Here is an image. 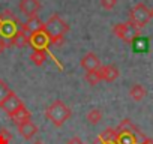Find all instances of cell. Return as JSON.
<instances>
[{
	"label": "cell",
	"mask_w": 153,
	"mask_h": 144,
	"mask_svg": "<svg viewBox=\"0 0 153 144\" xmlns=\"http://www.w3.org/2000/svg\"><path fill=\"white\" fill-rule=\"evenodd\" d=\"M116 137H117V131L114 128H107L98 138L101 141H116Z\"/></svg>",
	"instance_id": "19"
},
{
	"label": "cell",
	"mask_w": 153,
	"mask_h": 144,
	"mask_svg": "<svg viewBox=\"0 0 153 144\" xmlns=\"http://www.w3.org/2000/svg\"><path fill=\"white\" fill-rule=\"evenodd\" d=\"M21 105H23V101H21L14 92H11V95L3 101V104L0 105V108H2L8 116H11V114H14Z\"/></svg>",
	"instance_id": "9"
},
{
	"label": "cell",
	"mask_w": 153,
	"mask_h": 144,
	"mask_svg": "<svg viewBox=\"0 0 153 144\" xmlns=\"http://www.w3.org/2000/svg\"><path fill=\"white\" fill-rule=\"evenodd\" d=\"M44 26L53 45H62L65 42V35L69 32V24L59 14H53L48 21L44 23Z\"/></svg>",
	"instance_id": "1"
},
{
	"label": "cell",
	"mask_w": 153,
	"mask_h": 144,
	"mask_svg": "<svg viewBox=\"0 0 153 144\" xmlns=\"http://www.w3.org/2000/svg\"><path fill=\"white\" fill-rule=\"evenodd\" d=\"M11 89H9V86L6 84V81H3V80H0V105L3 104V101L11 95Z\"/></svg>",
	"instance_id": "20"
},
{
	"label": "cell",
	"mask_w": 153,
	"mask_h": 144,
	"mask_svg": "<svg viewBox=\"0 0 153 144\" xmlns=\"http://www.w3.org/2000/svg\"><path fill=\"white\" fill-rule=\"evenodd\" d=\"M99 75H101V80L102 81H107V83H113L119 78L120 75V71L116 65H102L99 68Z\"/></svg>",
	"instance_id": "8"
},
{
	"label": "cell",
	"mask_w": 153,
	"mask_h": 144,
	"mask_svg": "<svg viewBox=\"0 0 153 144\" xmlns=\"http://www.w3.org/2000/svg\"><path fill=\"white\" fill-rule=\"evenodd\" d=\"M48 53H50L48 50H33L32 54H30L32 63L36 65V66H42L45 63V60H47V54Z\"/></svg>",
	"instance_id": "16"
},
{
	"label": "cell",
	"mask_w": 153,
	"mask_h": 144,
	"mask_svg": "<svg viewBox=\"0 0 153 144\" xmlns=\"http://www.w3.org/2000/svg\"><path fill=\"white\" fill-rule=\"evenodd\" d=\"M140 144H153V140H150V138H147V137H146L144 140H141V141H140Z\"/></svg>",
	"instance_id": "26"
},
{
	"label": "cell",
	"mask_w": 153,
	"mask_h": 144,
	"mask_svg": "<svg viewBox=\"0 0 153 144\" xmlns=\"http://www.w3.org/2000/svg\"><path fill=\"white\" fill-rule=\"evenodd\" d=\"M18 132H20V135L24 138V140H32L36 134H38V126L32 122V120H27V122H24V123H20L18 126Z\"/></svg>",
	"instance_id": "11"
},
{
	"label": "cell",
	"mask_w": 153,
	"mask_h": 144,
	"mask_svg": "<svg viewBox=\"0 0 153 144\" xmlns=\"http://www.w3.org/2000/svg\"><path fill=\"white\" fill-rule=\"evenodd\" d=\"M150 20H152V12L144 3H137L129 11V21L140 29H143L146 24H149Z\"/></svg>",
	"instance_id": "5"
},
{
	"label": "cell",
	"mask_w": 153,
	"mask_h": 144,
	"mask_svg": "<svg viewBox=\"0 0 153 144\" xmlns=\"http://www.w3.org/2000/svg\"><path fill=\"white\" fill-rule=\"evenodd\" d=\"M11 47H17V48H24L26 45H29V33H26L23 29H20L8 42Z\"/></svg>",
	"instance_id": "12"
},
{
	"label": "cell",
	"mask_w": 153,
	"mask_h": 144,
	"mask_svg": "<svg viewBox=\"0 0 153 144\" xmlns=\"http://www.w3.org/2000/svg\"><path fill=\"white\" fill-rule=\"evenodd\" d=\"M66 144H84V143H83V140L80 137H72V138H69L66 141Z\"/></svg>",
	"instance_id": "24"
},
{
	"label": "cell",
	"mask_w": 153,
	"mask_h": 144,
	"mask_svg": "<svg viewBox=\"0 0 153 144\" xmlns=\"http://www.w3.org/2000/svg\"><path fill=\"white\" fill-rule=\"evenodd\" d=\"M23 23L9 11L5 9L3 12H0V36L3 39H11L20 29H21Z\"/></svg>",
	"instance_id": "3"
},
{
	"label": "cell",
	"mask_w": 153,
	"mask_h": 144,
	"mask_svg": "<svg viewBox=\"0 0 153 144\" xmlns=\"http://www.w3.org/2000/svg\"><path fill=\"white\" fill-rule=\"evenodd\" d=\"M8 41L6 39H3L2 36H0V54H3L5 51H6V48H8Z\"/></svg>",
	"instance_id": "23"
},
{
	"label": "cell",
	"mask_w": 153,
	"mask_h": 144,
	"mask_svg": "<svg viewBox=\"0 0 153 144\" xmlns=\"http://www.w3.org/2000/svg\"><path fill=\"white\" fill-rule=\"evenodd\" d=\"M80 65H81V68H83L86 72H89V71H98V69L102 66L99 57H98L95 53H87V54H84L83 59H81V62H80Z\"/></svg>",
	"instance_id": "10"
},
{
	"label": "cell",
	"mask_w": 153,
	"mask_h": 144,
	"mask_svg": "<svg viewBox=\"0 0 153 144\" xmlns=\"http://www.w3.org/2000/svg\"><path fill=\"white\" fill-rule=\"evenodd\" d=\"M146 95H147V90H146L144 86H141V84H134V86L129 89V96H131L135 102L143 101V99L146 98Z\"/></svg>",
	"instance_id": "15"
},
{
	"label": "cell",
	"mask_w": 153,
	"mask_h": 144,
	"mask_svg": "<svg viewBox=\"0 0 153 144\" xmlns=\"http://www.w3.org/2000/svg\"><path fill=\"white\" fill-rule=\"evenodd\" d=\"M84 80H86L90 86L99 84V83L102 81V80H101V75H99V69H98V71H89V72H86Z\"/></svg>",
	"instance_id": "18"
},
{
	"label": "cell",
	"mask_w": 153,
	"mask_h": 144,
	"mask_svg": "<svg viewBox=\"0 0 153 144\" xmlns=\"http://www.w3.org/2000/svg\"><path fill=\"white\" fill-rule=\"evenodd\" d=\"M113 33L114 36H117L119 39H122L126 44H134L140 36H141V29L137 27L135 24H132L131 21L126 23H119L113 27Z\"/></svg>",
	"instance_id": "4"
},
{
	"label": "cell",
	"mask_w": 153,
	"mask_h": 144,
	"mask_svg": "<svg viewBox=\"0 0 153 144\" xmlns=\"http://www.w3.org/2000/svg\"><path fill=\"white\" fill-rule=\"evenodd\" d=\"M72 116V111L69 110V107L60 101V99H56L51 105H48L45 108V117L57 128L63 126L66 123V120H69V117Z\"/></svg>",
	"instance_id": "2"
},
{
	"label": "cell",
	"mask_w": 153,
	"mask_h": 144,
	"mask_svg": "<svg viewBox=\"0 0 153 144\" xmlns=\"http://www.w3.org/2000/svg\"><path fill=\"white\" fill-rule=\"evenodd\" d=\"M33 144H44V143H42V141H35Z\"/></svg>",
	"instance_id": "27"
},
{
	"label": "cell",
	"mask_w": 153,
	"mask_h": 144,
	"mask_svg": "<svg viewBox=\"0 0 153 144\" xmlns=\"http://www.w3.org/2000/svg\"><path fill=\"white\" fill-rule=\"evenodd\" d=\"M116 5H117V0H101V6H102L105 11L114 9Z\"/></svg>",
	"instance_id": "22"
},
{
	"label": "cell",
	"mask_w": 153,
	"mask_h": 144,
	"mask_svg": "<svg viewBox=\"0 0 153 144\" xmlns=\"http://www.w3.org/2000/svg\"><path fill=\"white\" fill-rule=\"evenodd\" d=\"M9 117H11V120H12V122L18 126L20 123H24V122L30 120L32 114H30V111H29V110L24 107V104H23V105H21V107H20V108H18V110H17L14 114H11Z\"/></svg>",
	"instance_id": "14"
},
{
	"label": "cell",
	"mask_w": 153,
	"mask_h": 144,
	"mask_svg": "<svg viewBox=\"0 0 153 144\" xmlns=\"http://www.w3.org/2000/svg\"><path fill=\"white\" fill-rule=\"evenodd\" d=\"M86 119H87V122H89L90 125H98V123L102 120V111H101L99 108H92V110L87 113Z\"/></svg>",
	"instance_id": "17"
},
{
	"label": "cell",
	"mask_w": 153,
	"mask_h": 144,
	"mask_svg": "<svg viewBox=\"0 0 153 144\" xmlns=\"http://www.w3.org/2000/svg\"><path fill=\"white\" fill-rule=\"evenodd\" d=\"M41 6L42 5H41L39 0H20V3H18L20 12L24 14L27 18L38 15V12L41 11Z\"/></svg>",
	"instance_id": "7"
},
{
	"label": "cell",
	"mask_w": 153,
	"mask_h": 144,
	"mask_svg": "<svg viewBox=\"0 0 153 144\" xmlns=\"http://www.w3.org/2000/svg\"><path fill=\"white\" fill-rule=\"evenodd\" d=\"M44 27V23H42V20L38 17V15H35V17H29L27 18V21L21 26V29L26 32V33H33V32H36V30H39V29H42Z\"/></svg>",
	"instance_id": "13"
},
{
	"label": "cell",
	"mask_w": 153,
	"mask_h": 144,
	"mask_svg": "<svg viewBox=\"0 0 153 144\" xmlns=\"http://www.w3.org/2000/svg\"><path fill=\"white\" fill-rule=\"evenodd\" d=\"M150 12H152V18H153V8H152V9H150Z\"/></svg>",
	"instance_id": "28"
},
{
	"label": "cell",
	"mask_w": 153,
	"mask_h": 144,
	"mask_svg": "<svg viewBox=\"0 0 153 144\" xmlns=\"http://www.w3.org/2000/svg\"><path fill=\"white\" fill-rule=\"evenodd\" d=\"M50 36L48 33L45 32V26L33 33L29 35V45L33 48V50H48L50 47Z\"/></svg>",
	"instance_id": "6"
},
{
	"label": "cell",
	"mask_w": 153,
	"mask_h": 144,
	"mask_svg": "<svg viewBox=\"0 0 153 144\" xmlns=\"http://www.w3.org/2000/svg\"><path fill=\"white\" fill-rule=\"evenodd\" d=\"M12 140V134L8 129H0V144H9Z\"/></svg>",
	"instance_id": "21"
},
{
	"label": "cell",
	"mask_w": 153,
	"mask_h": 144,
	"mask_svg": "<svg viewBox=\"0 0 153 144\" xmlns=\"http://www.w3.org/2000/svg\"><path fill=\"white\" fill-rule=\"evenodd\" d=\"M92 144H116V143H114V141H101L99 138H96Z\"/></svg>",
	"instance_id": "25"
}]
</instances>
